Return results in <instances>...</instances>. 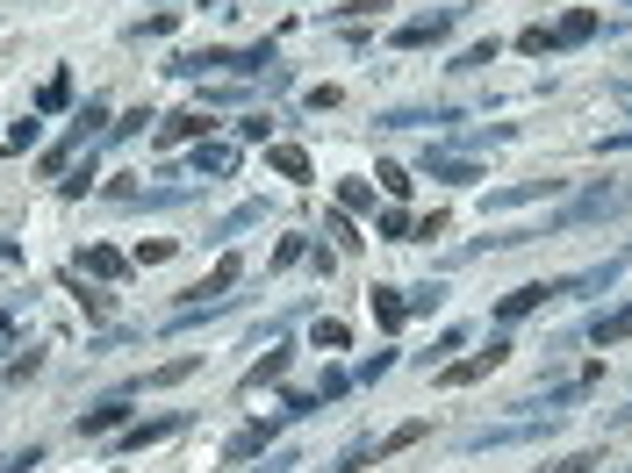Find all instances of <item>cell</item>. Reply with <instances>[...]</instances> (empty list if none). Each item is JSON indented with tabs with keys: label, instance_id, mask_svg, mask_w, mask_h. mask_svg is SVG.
Instances as JSON below:
<instances>
[{
	"label": "cell",
	"instance_id": "cell-29",
	"mask_svg": "<svg viewBox=\"0 0 632 473\" xmlns=\"http://www.w3.org/2000/svg\"><path fill=\"white\" fill-rule=\"evenodd\" d=\"M481 65H496V36H489V44H475V51H461V58H453V72H481Z\"/></svg>",
	"mask_w": 632,
	"mask_h": 473
},
{
	"label": "cell",
	"instance_id": "cell-6",
	"mask_svg": "<svg viewBox=\"0 0 632 473\" xmlns=\"http://www.w3.org/2000/svg\"><path fill=\"white\" fill-rule=\"evenodd\" d=\"M461 29V8H439V15H417L395 29V51H425V44H445V36Z\"/></svg>",
	"mask_w": 632,
	"mask_h": 473
},
{
	"label": "cell",
	"instance_id": "cell-14",
	"mask_svg": "<svg viewBox=\"0 0 632 473\" xmlns=\"http://www.w3.org/2000/svg\"><path fill=\"white\" fill-rule=\"evenodd\" d=\"M188 136H216V116H208V108H188V116H166L158 144H188Z\"/></svg>",
	"mask_w": 632,
	"mask_h": 473
},
{
	"label": "cell",
	"instance_id": "cell-11",
	"mask_svg": "<svg viewBox=\"0 0 632 473\" xmlns=\"http://www.w3.org/2000/svg\"><path fill=\"white\" fill-rule=\"evenodd\" d=\"M582 338L597 344V352L625 344V338H632V302H618V308H604V316H589V330H582Z\"/></svg>",
	"mask_w": 632,
	"mask_h": 473
},
{
	"label": "cell",
	"instance_id": "cell-40",
	"mask_svg": "<svg viewBox=\"0 0 632 473\" xmlns=\"http://www.w3.org/2000/svg\"><path fill=\"white\" fill-rule=\"evenodd\" d=\"M431 237H445V216H425V222L410 230V244H431Z\"/></svg>",
	"mask_w": 632,
	"mask_h": 473
},
{
	"label": "cell",
	"instance_id": "cell-44",
	"mask_svg": "<svg viewBox=\"0 0 632 473\" xmlns=\"http://www.w3.org/2000/svg\"><path fill=\"white\" fill-rule=\"evenodd\" d=\"M604 473H632V466H604Z\"/></svg>",
	"mask_w": 632,
	"mask_h": 473
},
{
	"label": "cell",
	"instance_id": "cell-23",
	"mask_svg": "<svg viewBox=\"0 0 632 473\" xmlns=\"http://www.w3.org/2000/svg\"><path fill=\"white\" fill-rule=\"evenodd\" d=\"M324 230H331V244H338V252H359V237H353V208H331Z\"/></svg>",
	"mask_w": 632,
	"mask_h": 473
},
{
	"label": "cell",
	"instance_id": "cell-45",
	"mask_svg": "<svg viewBox=\"0 0 632 473\" xmlns=\"http://www.w3.org/2000/svg\"><path fill=\"white\" fill-rule=\"evenodd\" d=\"M108 473H116V466H108Z\"/></svg>",
	"mask_w": 632,
	"mask_h": 473
},
{
	"label": "cell",
	"instance_id": "cell-24",
	"mask_svg": "<svg viewBox=\"0 0 632 473\" xmlns=\"http://www.w3.org/2000/svg\"><path fill=\"white\" fill-rule=\"evenodd\" d=\"M80 266H86V272H102V280H116V272H122V252L94 244V252H80Z\"/></svg>",
	"mask_w": 632,
	"mask_h": 473
},
{
	"label": "cell",
	"instance_id": "cell-31",
	"mask_svg": "<svg viewBox=\"0 0 632 473\" xmlns=\"http://www.w3.org/2000/svg\"><path fill=\"white\" fill-rule=\"evenodd\" d=\"M410 230H417V222L403 216V208H389V216H381V237H389V244H410Z\"/></svg>",
	"mask_w": 632,
	"mask_h": 473
},
{
	"label": "cell",
	"instance_id": "cell-8",
	"mask_svg": "<svg viewBox=\"0 0 632 473\" xmlns=\"http://www.w3.org/2000/svg\"><path fill=\"white\" fill-rule=\"evenodd\" d=\"M417 166L431 172V180H445V186H475L481 180V166L467 151H439V144H425V158H417Z\"/></svg>",
	"mask_w": 632,
	"mask_h": 473
},
{
	"label": "cell",
	"instance_id": "cell-22",
	"mask_svg": "<svg viewBox=\"0 0 632 473\" xmlns=\"http://www.w3.org/2000/svg\"><path fill=\"white\" fill-rule=\"evenodd\" d=\"M425 430H431V423H425V416H410L403 430H389V438H381V459H389V452H410V445L425 438Z\"/></svg>",
	"mask_w": 632,
	"mask_h": 473
},
{
	"label": "cell",
	"instance_id": "cell-33",
	"mask_svg": "<svg viewBox=\"0 0 632 473\" xmlns=\"http://www.w3.org/2000/svg\"><path fill=\"white\" fill-rule=\"evenodd\" d=\"M144 122H152V116H144V108H130V116H122V122H108V144H122V136H138Z\"/></svg>",
	"mask_w": 632,
	"mask_h": 473
},
{
	"label": "cell",
	"instance_id": "cell-30",
	"mask_svg": "<svg viewBox=\"0 0 632 473\" xmlns=\"http://www.w3.org/2000/svg\"><path fill=\"white\" fill-rule=\"evenodd\" d=\"M604 466V452H568V459H553L547 473H597Z\"/></svg>",
	"mask_w": 632,
	"mask_h": 473
},
{
	"label": "cell",
	"instance_id": "cell-15",
	"mask_svg": "<svg viewBox=\"0 0 632 473\" xmlns=\"http://www.w3.org/2000/svg\"><path fill=\"white\" fill-rule=\"evenodd\" d=\"M194 172H208V180H230V172H238V144H216V136H202Z\"/></svg>",
	"mask_w": 632,
	"mask_h": 473
},
{
	"label": "cell",
	"instance_id": "cell-41",
	"mask_svg": "<svg viewBox=\"0 0 632 473\" xmlns=\"http://www.w3.org/2000/svg\"><path fill=\"white\" fill-rule=\"evenodd\" d=\"M288 466H302V459H295V452H274L266 466H252V473H288Z\"/></svg>",
	"mask_w": 632,
	"mask_h": 473
},
{
	"label": "cell",
	"instance_id": "cell-20",
	"mask_svg": "<svg viewBox=\"0 0 632 473\" xmlns=\"http://www.w3.org/2000/svg\"><path fill=\"white\" fill-rule=\"evenodd\" d=\"M374 316H381V330H403V323H410V302H403V288H374Z\"/></svg>",
	"mask_w": 632,
	"mask_h": 473
},
{
	"label": "cell",
	"instance_id": "cell-1",
	"mask_svg": "<svg viewBox=\"0 0 632 473\" xmlns=\"http://www.w3.org/2000/svg\"><path fill=\"white\" fill-rule=\"evenodd\" d=\"M274 65V44H245V51H223V44H202V51H180L166 72H180V80H202V72H238V80H252V72Z\"/></svg>",
	"mask_w": 632,
	"mask_h": 473
},
{
	"label": "cell",
	"instance_id": "cell-4",
	"mask_svg": "<svg viewBox=\"0 0 632 473\" xmlns=\"http://www.w3.org/2000/svg\"><path fill=\"white\" fill-rule=\"evenodd\" d=\"M618 272H625V252H611L604 266H589V272H568V280H547V288H553V302H582V294H604V288L618 280Z\"/></svg>",
	"mask_w": 632,
	"mask_h": 473
},
{
	"label": "cell",
	"instance_id": "cell-9",
	"mask_svg": "<svg viewBox=\"0 0 632 473\" xmlns=\"http://www.w3.org/2000/svg\"><path fill=\"white\" fill-rule=\"evenodd\" d=\"M116 430H130V395H108L80 416V438H116Z\"/></svg>",
	"mask_w": 632,
	"mask_h": 473
},
{
	"label": "cell",
	"instance_id": "cell-13",
	"mask_svg": "<svg viewBox=\"0 0 632 473\" xmlns=\"http://www.w3.org/2000/svg\"><path fill=\"white\" fill-rule=\"evenodd\" d=\"M597 29H604V15H597V8H575V15H561L547 36H553V51H568V44H589Z\"/></svg>",
	"mask_w": 632,
	"mask_h": 473
},
{
	"label": "cell",
	"instance_id": "cell-28",
	"mask_svg": "<svg viewBox=\"0 0 632 473\" xmlns=\"http://www.w3.org/2000/svg\"><path fill=\"white\" fill-rule=\"evenodd\" d=\"M86 186H94V158H86V166H72L65 180H58V194H65V202H80Z\"/></svg>",
	"mask_w": 632,
	"mask_h": 473
},
{
	"label": "cell",
	"instance_id": "cell-17",
	"mask_svg": "<svg viewBox=\"0 0 632 473\" xmlns=\"http://www.w3.org/2000/svg\"><path fill=\"white\" fill-rule=\"evenodd\" d=\"M194 366H202V352H188V359H166V366H152L144 380H130V395H144V388H172V380H188Z\"/></svg>",
	"mask_w": 632,
	"mask_h": 473
},
{
	"label": "cell",
	"instance_id": "cell-34",
	"mask_svg": "<svg viewBox=\"0 0 632 473\" xmlns=\"http://www.w3.org/2000/svg\"><path fill=\"white\" fill-rule=\"evenodd\" d=\"M374 180L389 186V194H410V186H417V180H410V172H403V166H374Z\"/></svg>",
	"mask_w": 632,
	"mask_h": 473
},
{
	"label": "cell",
	"instance_id": "cell-25",
	"mask_svg": "<svg viewBox=\"0 0 632 473\" xmlns=\"http://www.w3.org/2000/svg\"><path fill=\"white\" fill-rule=\"evenodd\" d=\"M403 302H410V316H431V308L445 302V288H439V280H425V288H403Z\"/></svg>",
	"mask_w": 632,
	"mask_h": 473
},
{
	"label": "cell",
	"instance_id": "cell-16",
	"mask_svg": "<svg viewBox=\"0 0 632 473\" xmlns=\"http://www.w3.org/2000/svg\"><path fill=\"white\" fill-rule=\"evenodd\" d=\"M568 180H517V186H489V208H517V202H539V194H561Z\"/></svg>",
	"mask_w": 632,
	"mask_h": 473
},
{
	"label": "cell",
	"instance_id": "cell-39",
	"mask_svg": "<svg viewBox=\"0 0 632 473\" xmlns=\"http://www.w3.org/2000/svg\"><path fill=\"white\" fill-rule=\"evenodd\" d=\"M72 294H80L86 316H108V294H102V288H72Z\"/></svg>",
	"mask_w": 632,
	"mask_h": 473
},
{
	"label": "cell",
	"instance_id": "cell-5",
	"mask_svg": "<svg viewBox=\"0 0 632 473\" xmlns=\"http://www.w3.org/2000/svg\"><path fill=\"white\" fill-rule=\"evenodd\" d=\"M511 359V338H489V352H475V359H453V366H439V388H475L481 373H496Z\"/></svg>",
	"mask_w": 632,
	"mask_h": 473
},
{
	"label": "cell",
	"instance_id": "cell-26",
	"mask_svg": "<svg viewBox=\"0 0 632 473\" xmlns=\"http://www.w3.org/2000/svg\"><path fill=\"white\" fill-rule=\"evenodd\" d=\"M367 459H381V445L353 438V445H345V452H338V466H331V473H359V466H367Z\"/></svg>",
	"mask_w": 632,
	"mask_h": 473
},
{
	"label": "cell",
	"instance_id": "cell-19",
	"mask_svg": "<svg viewBox=\"0 0 632 473\" xmlns=\"http://www.w3.org/2000/svg\"><path fill=\"white\" fill-rule=\"evenodd\" d=\"M252 222H266V202H245V208H230V216L208 230V244H223V237H238V230H252Z\"/></svg>",
	"mask_w": 632,
	"mask_h": 473
},
{
	"label": "cell",
	"instance_id": "cell-42",
	"mask_svg": "<svg viewBox=\"0 0 632 473\" xmlns=\"http://www.w3.org/2000/svg\"><path fill=\"white\" fill-rule=\"evenodd\" d=\"M597 151H632V130H618V136H597Z\"/></svg>",
	"mask_w": 632,
	"mask_h": 473
},
{
	"label": "cell",
	"instance_id": "cell-12",
	"mask_svg": "<svg viewBox=\"0 0 632 473\" xmlns=\"http://www.w3.org/2000/svg\"><path fill=\"white\" fill-rule=\"evenodd\" d=\"M281 430H288V416H266V423H245L238 438L223 445V459H252V452H266V445L281 438Z\"/></svg>",
	"mask_w": 632,
	"mask_h": 473
},
{
	"label": "cell",
	"instance_id": "cell-3",
	"mask_svg": "<svg viewBox=\"0 0 632 473\" xmlns=\"http://www.w3.org/2000/svg\"><path fill=\"white\" fill-rule=\"evenodd\" d=\"M632 208V180L625 186H597V194H582L575 208H561L553 216V230H575V222H611V216H625Z\"/></svg>",
	"mask_w": 632,
	"mask_h": 473
},
{
	"label": "cell",
	"instance_id": "cell-35",
	"mask_svg": "<svg viewBox=\"0 0 632 473\" xmlns=\"http://www.w3.org/2000/svg\"><path fill=\"white\" fill-rule=\"evenodd\" d=\"M295 258H302V237H281V244H274V272H288Z\"/></svg>",
	"mask_w": 632,
	"mask_h": 473
},
{
	"label": "cell",
	"instance_id": "cell-36",
	"mask_svg": "<svg viewBox=\"0 0 632 473\" xmlns=\"http://www.w3.org/2000/svg\"><path fill=\"white\" fill-rule=\"evenodd\" d=\"M517 51H532V58H547V51H553V36H547V29H525V36H517Z\"/></svg>",
	"mask_w": 632,
	"mask_h": 473
},
{
	"label": "cell",
	"instance_id": "cell-10",
	"mask_svg": "<svg viewBox=\"0 0 632 473\" xmlns=\"http://www.w3.org/2000/svg\"><path fill=\"white\" fill-rule=\"evenodd\" d=\"M288 366H295V344H274V352H266V359H252V366L238 373V388H245V395L274 388V380H288Z\"/></svg>",
	"mask_w": 632,
	"mask_h": 473
},
{
	"label": "cell",
	"instance_id": "cell-38",
	"mask_svg": "<svg viewBox=\"0 0 632 473\" xmlns=\"http://www.w3.org/2000/svg\"><path fill=\"white\" fill-rule=\"evenodd\" d=\"M317 344H324V352H345V323H317Z\"/></svg>",
	"mask_w": 632,
	"mask_h": 473
},
{
	"label": "cell",
	"instance_id": "cell-37",
	"mask_svg": "<svg viewBox=\"0 0 632 473\" xmlns=\"http://www.w3.org/2000/svg\"><path fill=\"white\" fill-rule=\"evenodd\" d=\"M338 202H345V208H374V194H367L359 180H345V186H338Z\"/></svg>",
	"mask_w": 632,
	"mask_h": 473
},
{
	"label": "cell",
	"instance_id": "cell-21",
	"mask_svg": "<svg viewBox=\"0 0 632 473\" xmlns=\"http://www.w3.org/2000/svg\"><path fill=\"white\" fill-rule=\"evenodd\" d=\"M65 101H72V72H51V80H44V94H36V108H44V116H58Z\"/></svg>",
	"mask_w": 632,
	"mask_h": 473
},
{
	"label": "cell",
	"instance_id": "cell-27",
	"mask_svg": "<svg viewBox=\"0 0 632 473\" xmlns=\"http://www.w3.org/2000/svg\"><path fill=\"white\" fill-rule=\"evenodd\" d=\"M274 172H288V180H309V158L295 151V144H274Z\"/></svg>",
	"mask_w": 632,
	"mask_h": 473
},
{
	"label": "cell",
	"instance_id": "cell-2",
	"mask_svg": "<svg viewBox=\"0 0 632 473\" xmlns=\"http://www.w3.org/2000/svg\"><path fill=\"white\" fill-rule=\"evenodd\" d=\"M94 136H108V101H102V94H94V101H86L80 116H72V130L58 136L51 151H44V166H36V172H44V180H65L72 151H80V144H94Z\"/></svg>",
	"mask_w": 632,
	"mask_h": 473
},
{
	"label": "cell",
	"instance_id": "cell-32",
	"mask_svg": "<svg viewBox=\"0 0 632 473\" xmlns=\"http://www.w3.org/2000/svg\"><path fill=\"white\" fill-rule=\"evenodd\" d=\"M389 0H345V8H331V22H359V15H381Z\"/></svg>",
	"mask_w": 632,
	"mask_h": 473
},
{
	"label": "cell",
	"instance_id": "cell-18",
	"mask_svg": "<svg viewBox=\"0 0 632 473\" xmlns=\"http://www.w3.org/2000/svg\"><path fill=\"white\" fill-rule=\"evenodd\" d=\"M417 122H461V108H389V116H381V130H417Z\"/></svg>",
	"mask_w": 632,
	"mask_h": 473
},
{
	"label": "cell",
	"instance_id": "cell-43",
	"mask_svg": "<svg viewBox=\"0 0 632 473\" xmlns=\"http://www.w3.org/2000/svg\"><path fill=\"white\" fill-rule=\"evenodd\" d=\"M618 94H625V101H632V80H625V86H618Z\"/></svg>",
	"mask_w": 632,
	"mask_h": 473
},
{
	"label": "cell",
	"instance_id": "cell-7",
	"mask_svg": "<svg viewBox=\"0 0 632 473\" xmlns=\"http://www.w3.org/2000/svg\"><path fill=\"white\" fill-rule=\"evenodd\" d=\"M172 430H188V409H166V416H144V423H130V430H116V452H144V445L172 438Z\"/></svg>",
	"mask_w": 632,
	"mask_h": 473
}]
</instances>
